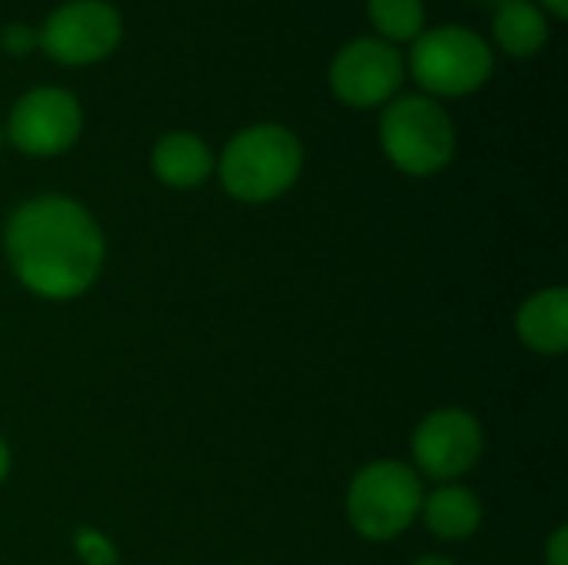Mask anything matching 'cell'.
I'll list each match as a JSON object with an SVG mask.
<instances>
[{
	"label": "cell",
	"instance_id": "obj_20",
	"mask_svg": "<svg viewBox=\"0 0 568 565\" xmlns=\"http://www.w3.org/2000/svg\"><path fill=\"white\" fill-rule=\"evenodd\" d=\"M416 565H453L449 559H443V556H426V559H419Z\"/></svg>",
	"mask_w": 568,
	"mask_h": 565
},
{
	"label": "cell",
	"instance_id": "obj_19",
	"mask_svg": "<svg viewBox=\"0 0 568 565\" xmlns=\"http://www.w3.org/2000/svg\"><path fill=\"white\" fill-rule=\"evenodd\" d=\"M7 470H10V453H7V446H3V440H0V483H3V476H7Z\"/></svg>",
	"mask_w": 568,
	"mask_h": 565
},
{
	"label": "cell",
	"instance_id": "obj_3",
	"mask_svg": "<svg viewBox=\"0 0 568 565\" xmlns=\"http://www.w3.org/2000/svg\"><path fill=\"white\" fill-rule=\"evenodd\" d=\"M379 137L389 160L413 176H429L443 170L456 147V133L446 110L429 97L396 100L383 113Z\"/></svg>",
	"mask_w": 568,
	"mask_h": 565
},
{
	"label": "cell",
	"instance_id": "obj_12",
	"mask_svg": "<svg viewBox=\"0 0 568 565\" xmlns=\"http://www.w3.org/2000/svg\"><path fill=\"white\" fill-rule=\"evenodd\" d=\"M423 516L439 539H469L483 523V506L469 490L443 486L423 503Z\"/></svg>",
	"mask_w": 568,
	"mask_h": 565
},
{
	"label": "cell",
	"instance_id": "obj_16",
	"mask_svg": "<svg viewBox=\"0 0 568 565\" xmlns=\"http://www.w3.org/2000/svg\"><path fill=\"white\" fill-rule=\"evenodd\" d=\"M37 43H40V33L30 30L27 23H10V27L3 30V47H7L10 53H27V50H33Z\"/></svg>",
	"mask_w": 568,
	"mask_h": 565
},
{
	"label": "cell",
	"instance_id": "obj_10",
	"mask_svg": "<svg viewBox=\"0 0 568 565\" xmlns=\"http://www.w3.org/2000/svg\"><path fill=\"white\" fill-rule=\"evenodd\" d=\"M519 336L529 350L559 356L568 346V293L562 286L532 293L519 310Z\"/></svg>",
	"mask_w": 568,
	"mask_h": 565
},
{
	"label": "cell",
	"instance_id": "obj_5",
	"mask_svg": "<svg viewBox=\"0 0 568 565\" xmlns=\"http://www.w3.org/2000/svg\"><path fill=\"white\" fill-rule=\"evenodd\" d=\"M413 77L439 97H463L479 90L493 73L489 43L463 27H439L416 40Z\"/></svg>",
	"mask_w": 568,
	"mask_h": 565
},
{
	"label": "cell",
	"instance_id": "obj_1",
	"mask_svg": "<svg viewBox=\"0 0 568 565\" xmlns=\"http://www.w3.org/2000/svg\"><path fill=\"white\" fill-rule=\"evenodd\" d=\"M7 256L23 286L47 300H70L97 280L103 236L80 203L37 196L10 216Z\"/></svg>",
	"mask_w": 568,
	"mask_h": 565
},
{
	"label": "cell",
	"instance_id": "obj_9",
	"mask_svg": "<svg viewBox=\"0 0 568 565\" xmlns=\"http://www.w3.org/2000/svg\"><path fill=\"white\" fill-rule=\"evenodd\" d=\"M483 453V430L463 410H439L426 416L413 436V456L423 473L436 480H456L476 466Z\"/></svg>",
	"mask_w": 568,
	"mask_h": 565
},
{
	"label": "cell",
	"instance_id": "obj_18",
	"mask_svg": "<svg viewBox=\"0 0 568 565\" xmlns=\"http://www.w3.org/2000/svg\"><path fill=\"white\" fill-rule=\"evenodd\" d=\"M542 3H546V7H549L556 17H559V20H566L568 17V0H542Z\"/></svg>",
	"mask_w": 568,
	"mask_h": 565
},
{
	"label": "cell",
	"instance_id": "obj_11",
	"mask_svg": "<svg viewBox=\"0 0 568 565\" xmlns=\"http://www.w3.org/2000/svg\"><path fill=\"white\" fill-rule=\"evenodd\" d=\"M153 167H156V176L163 183L186 190V186H196L210 176L213 157H210L206 143L196 140L193 133H170L156 143Z\"/></svg>",
	"mask_w": 568,
	"mask_h": 565
},
{
	"label": "cell",
	"instance_id": "obj_21",
	"mask_svg": "<svg viewBox=\"0 0 568 565\" xmlns=\"http://www.w3.org/2000/svg\"><path fill=\"white\" fill-rule=\"evenodd\" d=\"M483 3H499V7H503V3H509V0H483Z\"/></svg>",
	"mask_w": 568,
	"mask_h": 565
},
{
	"label": "cell",
	"instance_id": "obj_6",
	"mask_svg": "<svg viewBox=\"0 0 568 565\" xmlns=\"http://www.w3.org/2000/svg\"><path fill=\"white\" fill-rule=\"evenodd\" d=\"M40 43L60 63L100 60L120 43V17L103 0H73L50 13Z\"/></svg>",
	"mask_w": 568,
	"mask_h": 565
},
{
	"label": "cell",
	"instance_id": "obj_8",
	"mask_svg": "<svg viewBox=\"0 0 568 565\" xmlns=\"http://www.w3.org/2000/svg\"><path fill=\"white\" fill-rule=\"evenodd\" d=\"M333 90L349 107H373L403 83V57L383 40H353L339 50L329 70Z\"/></svg>",
	"mask_w": 568,
	"mask_h": 565
},
{
	"label": "cell",
	"instance_id": "obj_14",
	"mask_svg": "<svg viewBox=\"0 0 568 565\" xmlns=\"http://www.w3.org/2000/svg\"><path fill=\"white\" fill-rule=\"evenodd\" d=\"M369 17L389 40H413L423 27V3L419 0H369Z\"/></svg>",
	"mask_w": 568,
	"mask_h": 565
},
{
	"label": "cell",
	"instance_id": "obj_15",
	"mask_svg": "<svg viewBox=\"0 0 568 565\" xmlns=\"http://www.w3.org/2000/svg\"><path fill=\"white\" fill-rule=\"evenodd\" d=\"M77 546H80L83 559H87L90 565L113 563V549H110V546H106V539H103V536H97V533H80Z\"/></svg>",
	"mask_w": 568,
	"mask_h": 565
},
{
	"label": "cell",
	"instance_id": "obj_7",
	"mask_svg": "<svg viewBox=\"0 0 568 565\" xmlns=\"http://www.w3.org/2000/svg\"><path fill=\"white\" fill-rule=\"evenodd\" d=\"M80 133V107L67 90H30L10 113V140L30 157L63 153Z\"/></svg>",
	"mask_w": 568,
	"mask_h": 565
},
{
	"label": "cell",
	"instance_id": "obj_13",
	"mask_svg": "<svg viewBox=\"0 0 568 565\" xmlns=\"http://www.w3.org/2000/svg\"><path fill=\"white\" fill-rule=\"evenodd\" d=\"M496 37L499 43L516 53V57H529L536 50H542L546 37H549V27H546V17L526 3V0H509L499 7L496 13Z\"/></svg>",
	"mask_w": 568,
	"mask_h": 565
},
{
	"label": "cell",
	"instance_id": "obj_4",
	"mask_svg": "<svg viewBox=\"0 0 568 565\" xmlns=\"http://www.w3.org/2000/svg\"><path fill=\"white\" fill-rule=\"evenodd\" d=\"M346 509L349 523L366 539H393L423 509V486L403 463H373L353 480Z\"/></svg>",
	"mask_w": 568,
	"mask_h": 565
},
{
	"label": "cell",
	"instance_id": "obj_2",
	"mask_svg": "<svg viewBox=\"0 0 568 565\" xmlns=\"http://www.w3.org/2000/svg\"><path fill=\"white\" fill-rule=\"evenodd\" d=\"M300 167H303L300 140L276 123H263L230 140L220 163V176L236 200L263 203L290 190L293 180L300 176Z\"/></svg>",
	"mask_w": 568,
	"mask_h": 565
},
{
	"label": "cell",
	"instance_id": "obj_17",
	"mask_svg": "<svg viewBox=\"0 0 568 565\" xmlns=\"http://www.w3.org/2000/svg\"><path fill=\"white\" fill-rule=\"evenodd\" d=\"M568 529H556V536H552V543H549V565H568Z\"/></svg>",
	"mask_w": 568,
	"mask_h": 565
}]
</instances>
